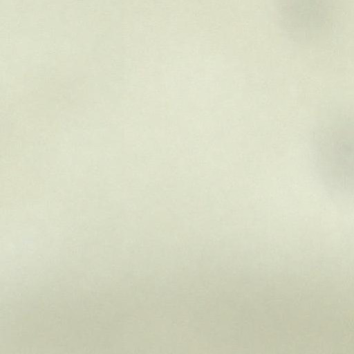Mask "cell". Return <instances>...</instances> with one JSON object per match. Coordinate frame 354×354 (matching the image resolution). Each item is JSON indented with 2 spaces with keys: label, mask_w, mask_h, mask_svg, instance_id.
Wrapping results in <instances>:
<instances>
[{
  "label": "cell",
  "mask_w": 354,
  "mask_h": 354,
  "mask_svg": "<svg viewBox=\"0 0 354 354\" xmlns=\"http://www.w3.org/2000/svg\"><path fill=\"white\" fill-rule=\"evenodd\" d=\"M332 0H278L279 21L292 39L307 42L325 32L333 15Z\"/></svg>",
  "instance_id": "2"
},
{
  "label": "cell",
  "mask_w": 354,
  "mask_h": 354,
  "mask_svg": "<svg viewBox=\"0 0 354 354\" xmlns=\"http://www.w3.org/2000/svg\"><path fill=\"white\" fill-rule=\"evenodd\" d=\"M313 153L326 189L354 198V114H339L323 122L313 135Z\"/></svg>",
  "instance_id": "1"
}]
</instances>
